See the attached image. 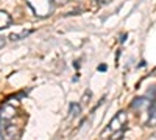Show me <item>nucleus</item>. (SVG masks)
Returning a JSON list of instances; mask_svg holds the SVG:
<instances>
[{
    "instance_id": "nucleus-1",
    "label": "nucleus",
    "mask_w": 156,
    "mask_h": 140,
    "mask_svg": "<svg viewBox=\"0 0 156 140\" xmlns=\"http://www.w3.org/2000/svg\"><path fill=\"white\" fill-rule=\"evenodd\" d=\"M27 5L31 8L33 14L39 19L50 17L55 12L56 0H27Z\"/></svg>"
},
{
    "instance_id": "nucleus-15",
    "label": "nucleus",
    "mask_w": 156,
    "mask_h": 140,
    "mask_svg": "<svg viewBox=\"0 0 156 140\" xmlns=\"http://www.w3.org/2000/svg\"><path fill=\"white\" fill-rule=\"evenodd\" d=\"M0 121H2V120H0Z\"/></svg>"
},
{
    "instance_id": "nucleus-7",
    "label": "nucleus",
    "mask_w": 156,
    "mask_h": 140,
    "mask_svg": "<svg viewBox=\"0 0 156 140\" xmlns=\"http://www.w3.org/2000/svg\"><path fill=\"white\" fill-rule=\"evenodd\" d=\"M150 106H151V101L147 100V98H136V100L133 101V104H131L133 109H144V108L148 109Z\"/></svg>"
},
{
    "instance_id": "nucleus-4",
    "label": "nucleus",
    "mask_w": 156,
    "mask_h": 140,
    "mask_svg": "<svg viewBox=\"0 0 156 140\" xmlns=\"http://www.w3.org/2000/svg\"><path fill=\"white\" fill-rule=\"evenodd\" d=\"M6 123V121H5ZM3 135L6 138H17L20 135V128H17L16 125H11V123H6L3 126Z\"/></svg>"
},
{
    "instance_id": "nucleus-10",
    "label": "nucleus",
    "mask_w": 156,
    "mask_h": 140,
    "mask_svg": "<svg viewBox=\"0 0 156 140\" xmlns=\"http://www.w3.org/2000/svg\"><path fill=\"white\" fill-rule=\"evenodd\" d=\"M95 6H105V5H108L111 0H90Z\"/></svg>"
},
{
    "instance_id": "nucleus-5",
    "label": "nucleus",
    "mask_w": 156,
    "mask_h": 140,
    "mask_svg": "<svg viewBox=\"0 0 156 140\" xmlns=\"http://www.w3.org/2000/svg\"><path fill=\"white\" fill-rule=\"evenodd\" d=\"M11 23H12V19H11V16L8 14L6 11L0 9V30H5V28H8Z\"/></svg>"
},
{
    "instance_id": "nucleus-2",
    "label": "nucleus",
    "mask_w": 156,
    "mask_h": 140,
    "mask_svg": "<svg viewBox=\"0 0 156 140\" xmlns=\"http://www.w3.org/2000/svg\"><path fill=\"white\" fill-rule=\"evenodd\" d=\"M126 121H128V115H126V112H123V111L117 112L115 115L112 117V120L109 121L108 128L101 132V137H108L109 134H111V135H114L115 132L123 131V128L126 126Z\"/></svg>"
},
{
    "instance_id": "nucleus-9",
    "label": "nucleus",
    "mask_w": 156,
    "mask_h": 140,
    "mask_svg": "<svg viewBox=\"0 0 156 140\" xmlns=\"http://www.w3.org/2000/svg\"><path fill=\"white\" fill-rule=\"evenodd\" d=\"M80 114H81V106L72 103V104H70V109H69V115L73 118V117H78Z\"/></svg>"
},
{
    "instance_id": "nucleus-3",
    "label": "nucleus",
    "mask_w": 156,
    "mask_h": 140,
    "mask_svg": "<svg viewBox=\"0 0 156 140\" xmlns=\"http://www.w3.org/2000/svg\"><path fill=\"white\" fill-rule=\"evenodd\" d=\"M16 114H17V109L12 104L6 103V104H3L2 108H0V120L2 121H9V120H12L16 117Z\"/></svg>"
},
{
    "instance_id": "nucleus-13",
    "label": "nucleus",
    "mask_w": 156,
    "mask_h": 140,
    "mask_svg": "<svg viewBox=\"0 0 156 140\" xmlns=\"http://www.w3.org/2000/svg\"><path fill=\"white\" fill-rule=\"evenodd\" d=\"M67 2H70V0H56V3H67Z\"/></svg>"
},
{
    "instance_id": "nucleus-11",
    "label": "nucleus",
    "mask_w": 156,
    "mask_h": 140,
    "mask_svg": "<svg viewBox=\"0 0 156 140\" xmlns=\"http://www.w3.org/2000/svg\"><path fill=\"white\" fill-rule=\"evenodd\" d=\"M90 92H86L84 95H83V98H81V103H89V100H90Z\"/></svg>"
},
{
    "instance_id": "nucleus-14",
    "label": "nucleus",
    "mask_w": 156,
    "mask_h": 140,
    "mask_svg": "<svg viewBox=\"0 0 156 140\" xmlns=\"http://www.w3.org/2000/svg\"><path fill=\"white\" fill-rule=\"evenodd\" d=\"M98 70H101V72H105V70H106V66H98Z\"/></svg>"
},
{
    "instance_id": "nucleus-8",
    "label": "nucleus",
    "mask_w": 156,
    "mask_h": 140,
    "mask_svg": "<svg viewBox=\"0 0 156 140\" xmlns=\"http://www.w3.org/2000/svg\"><path fill=\"white\" fill-rule=\"evenodd\" d=\"M33 33V30H23L20 33H11L9 34V39L11 41H20V39H25L27 36H30Z\"/></svg>"
},
{
    "instance_id": "nucleus-12",
    "label": "nucleus",
    "mask_w": 156,
    "mask_h": 140,
    "mask_svg": "<svg viewBox=\"0 0 156 140\" xmlns=\"http://www.w3.org/2000/svg\"><path fill=\"white\" fill-rule=\"evenodd\" d=\"M6 45V37H3V36H0V48H3Z\"/></svg>"
},
{
    "instance_id": "nucleus-6",
    "label": "nucleus",
    "mask_w": 156,
    "mask_h": 140,
    "mask_svg": "<svg viewBox=\"0 0 156 140\" xmlns=\"http://www.w3.org/2000/svg\"><path fill=\"white\" fill-rule=\"evenodd\" d=\"M147 128H154L156 126V106H150L148 108V118L145 121Z\"/></svg>"
}]
</instances>
